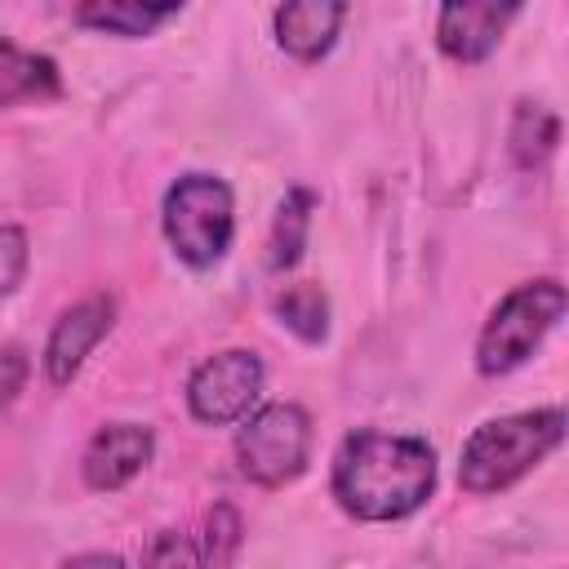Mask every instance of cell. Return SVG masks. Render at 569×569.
<instances>
[{
  "label": "cell",
  "mask_w": 569,
  "mask_h": 569,
  "mask_svg": "<svg viewBox=\"0 0 569 569\" xmlns=\"http://www.w3.org/2000/svg\"><path fill=\"white\" fill-rule=\"evenodd\" d=\"M333 498L347 516L387 525L413 516L436 489V449L418 436L351 431L333 453Z\"/></svg>",
  "instance_id": "1"
},
{
  "label": "cell",
  "mask_w": 569,
  "mask_h": 569,
  "mask_svg": "<svg viewBox=\"0 0 569 569\" xmlns=\"http://www.w3.org/2000/svg\"><path fill=\"white\" fill-rule=\"evenodd\" d=\"M560 440H565V413L556 405L493 418L467 436L458 458V485L467 493H498L516 485L525 471H533Z\"/></svg>",
  "instance_id": "2"
},
{
  "label": "cell",
  "mask_w": 569,
  "mask_h": 569,
  "mask_svg": "<svg viewBox=\"0 0 569 569\" xmlns=\"http://www.w3.org/2000/svg\"><path fill=\"white\" fill-rule=\"evenodd\" d=\"M160 227H164V240L173 244V253L187 267L204 271V267L222 262V253L231 249V236H236L231 187L213 173H182L164 191Z\"/></svg>",
  "instance_id": "3"
},
{
  "label": "cell",
  "mask_w": 569,
  "mask_h": 569,
  "mask_svg": "<svg viewBox=\"0 0 569 569\" xmlns=\"http://www.w3.org/2000/svg\"><path fill=\"white\" fill-rule=\"evenodd\" d=\"M565 284L560 280H529V284H516L498 307L493 316L485 320L480 329V342H476V369L485 378H502L511 369H520L538 347L542 338L560 325L565 316Z\"/></svg>",
  "instance_id": "4"
},
{
  "label": "cell",
  "mask_w": 569,
  "mask_h": 569,
  "mask_svg": "<svg viewBox=\"0 0 569 569\" xmlns=\"http://www.w3.org/2000/svg\"><path fill=\"white\" fill-rule=\"evenodd\" d=\"M311 413L293 400H276L262 405L258 413H249V422L236 436V462L240 476L253 485H289L307 471L311 462Z\"/></svg>",
  "instance_id": "5"
},
{
  "label": "cell",
  "mask_w": 569,
  "mask_h": 569,
  "mask_svg": "<svg viewBox=\"0 0 569 569\" xmlns=\"http://www.w3.org/2000/svg\"><path fill=\"white\" fill-rule=\"evenodd\" d=\"M258 391H262V360L244 347H231L196 365V373L187 378V409L209 427H227L253 409Z\"/></svg>",
  "instance_id": "6"
},
{
  "label": "cell",
  "mask_w": 569,
  "mask_h": 569,
  "mask_svg": "<svg viewBox=\"0 0 569 569\" xmlns=\"http://www.w3.org/2000/svg\"><path fill=\"white\" fill-rule=\"evenodd\" d=\"M111 320H116V302L102 293L67 307L44 342V378L53 387H67L80 373V365L89 360V351L111 333Z\"/></svg>",
  "instance_id": "7"
},
{
  "label": "cell",
  "mask_w": 569,
  "mask_h": 569,
  "mask_svg": "<svg viewBox=\"0 0 569 569\" xmlns=\"http://www.w3.org/2000/svg\"><path fill=\"white\" fill-rule=\"evenodd\" d=\"M156 453V436L151 427L142 422H107L93 431V440L84 445V458H80V471H84V485L98 489V493H111V489H124Z\"/></svg>",
  "instance_id": "8"
},
{
  "label": "cell",
  "mask_w": 569,
  "mask_h": 569,
  "mask_svg": "<svg viewBox=\"0 0 569 569\" xmlns=\"http://www.w3.org/2000/svg\"><path fill=\"white\" fill-rule=\"evenodd\" d=\"M520 13V4H480V0H453L436 13V44L453 58V62H485L507 22Z\"/></svg>",
  "instance_id": "9"
},
{
  "label": "cell",
  "mask_w": 569,
  "mask_h": 569,
  "mask_svg": "<svg viewBox=\"0 0 569 569\" xmlns=\"http://www.w3.org/2000/svg\"><path fill=\"white\" fill-rule=\"evenodd\" d=\"M342 18H347L342 0H293V4H280L276 18H271L276 44L298 62H316V58H325L333 49Z\"/></svg>",
  "instance_id": "10"
},
{
  "label": "cell",
  "mask_w": 569,
  "mask_h": 569,
  "mask_svg": "<svg viewBox=\"0 0 569 569\" xmlns=\"http://www.w3.org/2000/svg\"><path fill=\"white\" fill-rule=\"evenodd\" d=\"M58 93H62V76L49 53L0 40V111L13 102H40V98H58Z\"/></svg>",
  "instance_id": "11"
},
{
  "label": "cell",
  "mask_w": 569,
  "mask_h": 569,
  "mask_svg": "<svg viewBox=\"0 0 569 569\" xmlns=\"http://www.w3.org/2000/svg\"><path fill=\"white\" fill-rule=\"evenodd\" d=\"M182 4H142V0H98V4H80L71 18L80 27H93L102 36H151L160 22L178 18Z\"/></svg>",
  "instance_id": "12"
},
{
  "label": "cell",
  "mask_w": 569,
  "mask_h": 569,
  "mask_svg": "<svg viewBox=\"0 0 569 569\" xmlns=\"http://www.w3.org/2000/svg\"><path fill=\"white\" fill-rule=\"evenodd\" d=\"M311 209H316V191L293 187L280 209H276V227H271V271H289L302 262L307 249V227H311Z\"/></svg>",
  "instance_id": "13"
},
{
  "label": "cell",
  "mask_w": 569,
  "mask_h": 569,
  "mask_svg": "<svg viewBox=\"0 0 569 569\" xmlns=\"http://www.w3.org/2000/svg\"><path fill=\"white\" fill-rule=\"evenodd\" d=\"M560 142V120L542 102H520L511 116V160L520 169H538Z\"/></svg>",
  "instance_id": "14"
},
{
  "label": "cell",
  "mask_w": 569,
  "mask_h": 569,
  "mask_svg": "<svg viewBox=\"0 0 569 569\" xmlns=\"http://www.w3.org/2000/svg\"><path fill=\"white\" fill-rule=\"evenodd\" d=\"M276 316L302 338V342H325L329 333V298L320 284H289L280 298H276Z\"/></svg>",
  "instance_id": "15"
},
{
  "label": "cell",
  "mask_w": 569,
  "mask_h": 569,
  "mask_svg": "<svg viewBox=\"0 0 569 569\" xmlns=\"http://www.w3.org/2000/svg\"><path fill=\"white\" fill-rule=\"evenodd\" d=\"M240 533H244L240 511L231 502H218L209 511V520H204V547H200L204 560H209V569H227L231 565V556L240 551Z\"/></svg>",
  "instance_id": "16"
},
{
  "label": "cell",
  "mask_w": 569,
  "mask_h": 569,
  "mask_svg": "<svg viewBox=\"0 0 569 569\" xmlns=\"http://www.w3.org/2000/svg\"><path fill=\"white\" fill-rule=\"evenodd\" d=\"M142 569H209V560H204V551H200L196 538L173 533V529H160L142 547Z\"/></svg>",
  "instance_id": "17"
},
{
  "label": "cell",
  "mask_w": 569,
  "mask_h": 569,
  "mask_svg": "<svg viewBox=\"0 0 569 569\" xmlns=\"http://www.w3.org/2000/svg\"><path fill=\"white\" fill-rule=\"evenodd\" d=\"M27 262H31V240H27V231L13 227V222H4V227H0V298H9V293L22 284Z\"/></svg>",
  "instance_id": "18"
},
{
  "label": "cell",
  "mask_w": 569,
  "mask_h": 569,
  "mask_svg": "<svg viewBox=\"0 0 569 569\" xmlns=\"http://www.w3.org/2000/svg\"><path fill=\"white\" fill-rule=\"evenodd\" d=\"M27 373H31V360L18 342L0 347V409H9L18 400V391L27 387Z\"/></svg>",
  "instance_id": "19"
},
{
  "label": "cell",
  "mask_w": 569,
  "mask_h": 569,
  "mask_svg": "<svg viewBox=\"0 0 569 569\" xmlns=\"http://www.w3.org/2000/svg\"><path fill=\"white\" fill-rule=\"evenodd\" d=\"M62 569H124V560H120V556H111V551H84V556L67 560Z\"/></svg>",
  "instance_id": "20"
}]
</instances>
